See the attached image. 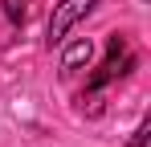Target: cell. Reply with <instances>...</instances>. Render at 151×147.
Wrapping results in <instances>:
<instances>
[{"mask_svg": "<svg viewBox=\"0 0 151 147\" xmlns=\"http://www.w3.org/2000/svg\"><path fill=\"white\" fill-rule=\"evenodd\" d=\"M135 66H139V57H135V53H127V37H119V33H114V37L106 41V66H102V70L94 74L86 86H90V90H102L106 82H114V78L131 74Z\"/></svg>", "mask_w": 151, "mask_h": 147, "instance_id": "1", "label": "cell"}, {"mask_svg": "<svg viewBox=\"0 0 151 147\" xmlns=\"http://www.w3.org/2000/svg\"><path fill=\"white\" fill-rule=\"evenodd\" d=\"M94 4H98V0H61V4H53V17H49V49L61 45L65 33H70L78 21H86V17L94 12Z\"/></svg>", "mask_w": 151, "mask_h": 147, "instance_id": "2", "label": "cell"}, {"mask_svg": "<svg viewBox=\"0 0 151 147\" xmlns=\"http://www.w3.org/2000/svg\"><path fill=\"white\" fill-rule=\"evenodd\" d=\"M90 57H94V45H90L86 37L70 41V45L61 49V74H74V70H82V66H90Z\"/></svg>", "mask_w": 151, "mask_h": 147, "instance_id": "3", "label": "cell"}, {"mask_svg": "<svg viewBox=\"0 0 151 147\" xmlns=\"http://www.w3.org/2000/svg\"><path fill=\"white\" fill-rule=\"evenodd\" d=\"M4 17L12 24H25L29 21V0H4Z\"/></svg>", "mask_w": 151, "mask_h": 147, "instance_id": "4", "label": "cell"}, {"mask_svg": "<svg viewBox=\"0 0 151 147\" xmlns=\"http://www.w3.org/2000/svg\"><path fill=\"white\" fill-rule=\"evenodd\" d=\"M147 135H151V122H139V131L131 135V147H147Z\"/></svg>", "mask_w": 151, "mask_h": 147, "instance_id": "5", "label": "cell"}]
</instances>
